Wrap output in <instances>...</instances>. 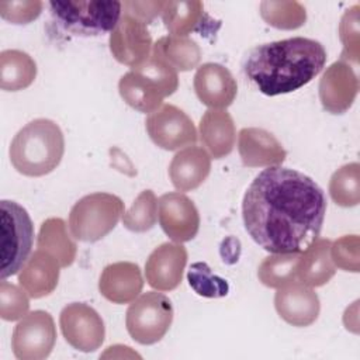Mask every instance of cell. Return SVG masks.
I'll use <instances>...</instances> for the list:
<instances>
[{"mask_svg":"<svg viewBox=\"0 0 360 360\" xmlns=\"http://www.w3.org/2000/svg\"><path fill=\"white\" fill-rule=\"evenodd\" d=\"M326 214L322 188L307 174L281 166L249 184L242 217L249 236L269 253H301L319 238Z\"/></svg>","mask_w":360,"mask_h":360,"instance_id":"obj_1","label":"cell"},{"mask_svg":"<svg viewBox=\"0 0 360 360\" xmlns=\"http://www.w3.org/2000/svg\"><path fill=\"white\" fill-rule=\"evenodd\" d=\"M319 41L292 37L252 48L245 60L246 77L266 96L287 94L315 79L326 63Z\"/></svg>","mask_w":360,"mask_h":360,"instance_id":"obj_2","label":"cell"},{"mask_svg":"<svg viewBox=\"0 0 360 360\" xmlns=\"http://www.w3.org/2000/svg\"><path fill=\"white\" fill-rule=\"evenodd\" d=\"M65 153L60 127L48 118H37L24 125L10 145V162L28 177H41L53 172Z\"/></svg>","mask_w":360,"mask_h":360,"instance_id":"obj_3","label":"cell"},{"mask_svg":"<svg viewBox=\"0 0 360 360\" xmlns=\"http://www.w3.org/2000/svg\"><path fill=\"white\" fill-rule=\"evenodd\" d=\"M179 87L177 70L156 55L131 68L121 76L118 91L122 100L139 112H153Z\"/></svg>","mask_w":360,"mask_h":360,"instance_id":"obj_4","label":"cell"},{"mask_svg":"<svg viewBox=\"0 0 360 360\" xmlns=\"http://www.w3.org/2000/svg\"><path fill=\"white\" fill-rule=\"evenodd\" d=\"M53 21L75 37H94L111 32L122 15V3L117 0L49 1Z\"/></svg>","mask_w":360,"mask_h":360,"instance_id":"obj_5","label":"cell"},{"mask_svg":"<svg viewBox=\"0 0 360 360\" xmlns=\"http://www.w3.org/2000/svg\"><path fill=\"white\" fill-rule=\"evenodd\" d=\"M124 214V202L110 193H91L75 202L69 212V232L80 242H97L107 236Z\"/></svg>","mask_w":360,"mask_h":360,"instance_id":"obj_6","label":"cell"},{"mask_svg":"<svg viewBox=\"0 0 360 360\" xmlns=\"http://www.w3.org/2000/svg\"><path fill=\"white\" fill-rule=\"evenodd\" d=\"M1 253L0 278L17 274L30 257L34 243V224L24 207L15 201H0Z\"/></svg>","mask_w":360,"mask_h":360,"instance_id":"obj_7","label":"cell"},{"mask_svg":"<svg viewBox=\"0 0 360 360\" xmlns=\"http://www.w3.org/2000/svg\"><path fill=\"white\" fill-rule=\"evenodd\" d=\"M172 301L162 292L148 291L136 297L127 309L125 326L141 345H153L167 333L173 322Z\"/></svg>","mask_w":360,"mask_h":360,"instance_id":"obj_8","label":"cell"},{"mask_svg":"<svg viewBox=\"0 0 360 360\" xmlns=\"http://www.w3.org/2000/svg\"><path fill=\"white\" fill-rule=\"evenodd\" d=\"M56 342V326L49 312L37 309L28 312L15 325L11 349L20 360L46 359Z\"/></svg>","mask_w":360,"mask_h":360,"instance_id":"obj_9","label":"cell"},{"mask_svg":"<svg viewBox=\"0 0 360 360\" xmlns=\"http://www.w3.org/2000/svg\"><path fill=\"white\" fill-rule=\"evenodd\" d=\"M145 128L152 142L165 150H177L197 142L193 120L179 107L163 104L145 120Z\"/></svg>","mask_w":360,"mask_h":360,"instance_id":"obj_10","label":"cell"},{"mask_svg":"<svg viewBox=\"0 0 360 360\" xmlns=\"http://www.w3.org/2000/svg\"><path fill=\"white\" fill-rule=\"evenodd\" d=\"M59 326L65 340L76 350H97L105 338V326L100 314L84 302L68 304L59 315Z\"/></svg>","mask_w":360,"mask_h":360,"instance_id":"obj_11","label":"cell"},{"mask_svg":"<svg viewBox=\"0 0 360 360\" xmlns=\"http://www.w3.org/2000/svg\"><path fill=\"white\" fill-rule=\"evenodd\" d=\"M110 51L117 62L135 68L143 63L153 49L146 24L129 14H122L115 28L110 32Z\"/></svg>","mask_w":360,"mask_h":360,"instance_id":"obj_12","label":"cell"},{"mask_svg":"<svg viewBox=\"0 0 360 360\" xmlns=\"http://www.w3.org/2000/svg\"><path fill=\"white\" fill-rule=\"evenodd\" d=\"M158 217L163 232L177 243L191 240L200 229V214L195 204L180 191L160 195Z\"/></svg>","mask_w":360,"mask_h":360,"instance_id":"obj_13","label":"cell"},{"mask_svg":"<svg viewBox=\"0 0 360 360\" xmlns=\"http://www.w3.org/2000/svg\"><path fill=\"white\" fill-rule=\"evenodd\" d=\"M359 93V79L349 62L336 60L323 72L319 80V100L330 114H343L354 103Z\"/></svg>","mask_w":360,"mask_h":360,"instance_id":"obj_14","label":"cell"},{"mask_svg":"<svg viewBox=\"0 0 360 360\" xmlns=\"http://www.w3.org/2000/svg\"><path fill=\"white\" fill-rule=\"evenodd\" d=\"M274 307L281 319L298 328L312 325L319 315L321 302L312 287L292 280L277 288Z\"/></svg>","mask_w":360,"mask_h":360,"instance_id":"obj_15","label":"cell"},{"mask_svg":"<svg viewBox=\"0 0 360 360\" xmlns=\"http://www.w3.org/2000/svg\"><path fill=\"white\" fill-rule=\"evenodd\" d=\"M186 264L187 249L177 242H165L146 259V281L158 291H172L181 283Z\"/></svg>","mask_w":360,"mask_h":360,"instance_id":"obj_16","label":"cell"},{"mask_svg":"<svg viewBox=\"0 0 360 360\" xmlns=\"http://www.w3.org/2000/svg\"><path fill=\"white\" fill-rule=\"evenodd\" d=\"M193 84L198 100L212 110H225L238 94L236 79L225 66L214 62L197 69Z\"/></svg>","mask_w":360,"mask_h":360,"instance_id":"obj_17","label":"cell"},{"mask_svg":"<svg viewBox=\"0 0 360 360\" xmlns=\"http://www.w3.org/2000/svg\"><path fill=\"white\" fill-rule=\"evenodd\" d=\"M238 150L243 166L248 167L280 166L287 156V150L271 132L256 127L239 131Z\"/></svg>","mask_w":360,"mask_h":360,"instance_id":"obj_18","label":"cell"},{"mask_svg":"<svg viewBox=\"0 0 360 360\" xmlns=\"http://www.w3.org/2000/svg\"><path fill=\"white\" fill-rule=\"evenodd\" d=\"M143 288L142 271L132 262H117L104 267L98 280L100 294L114 304L132 302Z\"/></svg>","mask_w":360,"mask_h":360,"instance_id":"obj_19","label":"cell"},{"mask_svg":"<svg viewBox=\"0 0 360 360\" xmlns=\"http://www.w3.org/2000/svg\"><path fill=\"white\" fill-rule=\"evenodd\" d=\"M59 273L58 259L46 250L37 249L20 270L18 283L31 298L38 300L53 292L59 281Z\"/></svg>","mask_w":360,"mask_h":360,"instance_id":"obj_20","label":"cell"},{"mask_svg":"<svg viewBox=\"0 0 360 360\" xmlns=\"http://www.w3.org/2000/svg\"><path fill=\"white\" fill-rule=\"evenodd\" d=\"M211 172V156L201 146H187L179 150L169 166V177L179 191L200 187Z\"/></svg>","mask_w":360,"mask_h":360,"instance_id":"obj_21","label":"cell"},{"mask_svg":"<svg viewBox=\"0 0 360 360\" xmlns=\"http://www.w3.org/2000/svg\"><path fill=\"white\" fill-rule=\"evenodd\" d=\"M198 135L214 159L228 156L235 146L236 129L226 110H207L200 120Z\"/></svg>","mask_w":360,"mask_h":360,"instance_id":"obj_22","label":"cell"},{"mask_svg":"<svg viewBox=\"0 0 360 360\" xmlns=\"http://www.w3.org/2000/svg\"><path fill=\"white\" fill-rule=\"evenodd\" d=\"M330 243L329 239L318 238L301 252L297 263V280L309 287H321L335 276L336 266L330 257Z\"/></svg>","mask_w":360,"mask_h":360,"instance_id":"obj_23","label":"cell"},{"mask_svg":"<svg viewBox=\"0 0 360 360\" xmlns=\"http://www.w3.org/2000/svg\"><path fill=\"white\" fill-rule=\"evenodd\" d=\"M37 77V63L24 51L4 49L0 53V87L6 91H20L32 84Z\"/></svg>","mask_w":360,"mask_h":360,"instance_id":"obj_24","label":"cell"},{"mask_svg":"<svg viewBox=\"0 0 360 360\" xmlns=\"http://www.w3.org/2000/svg\"><path fill=\"white\" fill-rule=\"evenodd\" d=\"M160 15L166 30L176 37H187L193 31H200L207 17L204 4L198 0L166 1Z\"/></svg>","mask_w":360,"mask_h":360,"instance_id":"obj_25","label":"cell"},{"mask_svg":"<svg viewBox=\"0 0 360 360\" xmlns=\"http://www.w3.org/2000/svg\"><path fill=\"white\" fill-rule=\"evenodd\" d=\"M37 246L55 256L60 267L70 266L77 253V246L68 233V226L62 218H48L41 224Z\"/></svg>","mask_w":360,"mask_h":360,"instance_id":"obj_26","label":"cell"},{"mask_svg":"<svg viewBox=\"0 0 360 360\" xmlns=\"http://www.w3.org/2000/svg\"><path fill=\"white\" fill-rule=\"evenodd\" d=\"M152 53L162 58L177 72L191 70L201 60L200 45L188 37H162L153 44Z\"/></svg>","mask_w":360,"mask_h":360,"instance_id":"obj_27","label":"cell"},{"mask_svg":"<svg viewBox=\"0 0 360 360\" xmlns=\"http://www.w3.org/2000/svg\"><path fill=\"white\" fill-rule=\"evenodd\" d=\"M301 253H271L259 266V281L269 288H280L297 280V263Z\"/></svg>","mask_w":360,"mask_h":360,"instance_id":"obj_28","label":"cell"},{"mask_svg":"<svg viewBox=\"0 0 360 360\" xmlns=\"http://www.w3.org/2000/svg\"><path fill=\"white\" fill-rule=\"evenodd\" d=\"M360 165L357 162L339 167L330 177V198L340 207H354L360 202Z\"/></svg>","mask_w":360,"mask_h":360,"instance_id":"obj_29","label":"cell"},{"mask_svg":"<svg viewBox=\"0 0 360 360\" xmlns=\"http://www.w3.org/2000/svg\"><path fill=\"white\" fill-rule=\"evenodd\" d=\"M260 15L277 30H297L307 21V10L298 1H262Z\"/></svg>","mask_w":360,"mask_h":360,"instance_id":"obj_30","label":"cell"},{"mask_svg":"<svg viewBox=\"0 0 360 360\" xmlns=\"http://www.w3.org/2000/svg\"><path fill=\"white\" fill-rule=\"evenodd\" d=\"M158 221V200L152 190H143L138 194L132 205L122 214L124 226L136 233L146 232Z\"/></svg>","mask_w":360,"mask_h":360,"instance_id":"obj_31","label":"cell"},{"mask_svg":"<svg viewBox=\"0 0 360 360\" xmlns=\"http://www.w3.org/2000/svg\"><path fill=\"white\" fill-rule=\"evenodd\" d=\"M187 281L195 294L205 298H221L229 291L226 280L214 274L205 262H195L190 266Z\"/></svg>","mask_w":360,"mask_h":360,"instance_id":"obj_32","label":"cell"},{"mask_svg":"<svg viewBox=\"0 0 360 360\" xmlns=\"http://www.w3.org/2000/svg\"><path fill=\"white\" fill-rule=\"evenodd\" d=\"M28 292L20 285L10 284L6 280L0 283V316L4 321H17L24 318L30 309Z\"/></svg>","mask_w":360,"mask_h":360,"instance_id":"obj_33","label":"cell"},{"mask_svg":"<svg viewBox=\"0 0 360 360\" xmlns=\"http://www.w3.org/2000/svg\"><path fill=\"white\" fill-rule=\"evenodd\" d=\"M359 4H354L352 8L346 10L340 18L339 24V38L343 44L342 60L359 63Z\"/></svg>","mask_w":360,"mask_h":360,"instance_id":"obj_34","label":"cell"},{"mask_svg":"<svg viewBox=\"0 0 360 360\" xmlns=\"http://www.w3.org/2000/svg\"><path fill=\"white\" fill-rule=\"evenodd\" d=\"M360 240L357 235H345L330 243V257L336 267L345 271H359Z\"/></svg>","mask_w":360,"mask_h":360,"instance_id":"obj_35","label":"cell"},{"mask_svg":"<svg viewBox=\"0 0 360 360\" xmlns=\"http://www.w3.org/2000/svg\"><path fill=\"white\" fill-rule=\"evenodd\" d=\"M44 8V3L39 0L30 1H3L0 3V15L3 20L11 24H30L37 20Z\"/></svg>","mask_w":360,"mask_h":360,"instance_id":"obj_36","label":"cell"},{"mask_svg":"<svg viewBox=\"0 0 360 360\" xmlns=\"http://www.w3.org/2000/svg\"><path fill=\"white\" fill-rule=\"evenodd\" d=\"M166 1H136L129 0L122 3V8L125 14L132 15L134 18L142 21L143 24H150L165 7Z\"/></svg>","mask_w":360,"mask_h":360,"instance_id":"obj_37","label":"cell"}]
</instances>
